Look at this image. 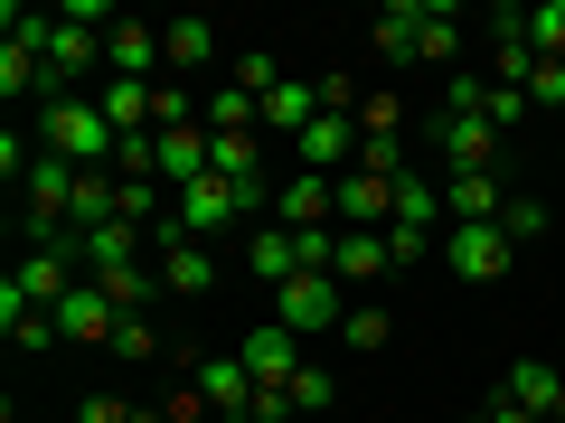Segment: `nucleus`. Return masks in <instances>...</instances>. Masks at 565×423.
Instances as JSON below:
<instances>
[{
  "instance_id": "nucleus-1",
  "label": "nucleus",
  "mask_w": 565,
  "mask_h": 423,
  "mask_svg": "<svg viewBox=\"0 0 565 423\" xmlns=\"http://www.w3.org/2000/svg\"><path fill=\"white\" fill-rule=\"evenodd\" d=\"M39 141L57 151V161H76V170H114V151H122V132L104 122V104H95V95L39 104Z\"/></svg>"
},
{
  "instance_id": "nucleus-2",
  "label": "nucleus",
  "mask_w": 565,
  "mask_h": 423,
  "mask_svg": "<svg viewBox=\"0 0 565 423\" xmlns=\"http://www.w3.org/2000/svg\"><path fill=\"white\" fill-rule=\"evenodd\" d=\"M255 207H264V188H245V180H217V170H207L199 188H180V198H170V236L207 245V236H226V226H245Z\"/></svg>"
},
{
  "instance_id": "nucleus-3",
  "label": "nucleus",
  "mask_w": 565,
  "mask_h": 423,
  "mask_svg": "<svg viewBox=\"0 0 565 423\" xmlns=\"http://www.w3.org/2000/svg\"><path fill=\"white\" fill-rule=\"evenodd\" d=\"M274 321L292 329V339H311V329H340L349 321V282L340 273H292L274 292Z\"/></svg>"
},
{
  "instance_id": "nucleus-4",
  "label": "nucleus",
  "mask_w": 565,
  "mask_h": 423,
  "mask_svg": "<svg viewBox=\"0 0 565 423\" xmlns=\"http://www.w3.org/2000/svg\"><path fill=\"white\" fill-rule=\"evenodd\" d=\"M444 263L462 282H500L509 263H519V245H509V226H452L444 236Z\"/></svg>"
},
{
  "instance_id": "nucleus-5",
  "label": "nucleus",
  "mask_w": 565,
  "mask_h": 423,
  "mask_svg": "<svg viewBox=\"0 0 565 423\" xmlns=\"http://www.w3.org/2000/svg\"><path fill=\"white\" fill-rule=\"evenodd\" d=\"M236 358H245V377H255V386H274V395H292V377H302V339H292L282 321L245 329V348H236Z\"/></svg>"
},
{
  "instance_id": "nucleus-6",
  "label": "nucleus",
  "mask_w": 565,
  "mask_h": 423,
  "mask_svg": "<svg viewBox=\"0 0 565 423\" xmlns=\"http://www.w3.org/2000/svg\"><path fill=\"white\" fill-rule=\"evenodd\" d=\"M274 226H292V236H311V226H340V180H321V170L282 180V188H274Z\"/></svg>"
},
{
  "instance_id": "nucleus-7",
  "label": "nucleus",
  "mask_w": 565,
  "mask_h": 423,
  "mask_svg": "<svg viewBox=\"0 0 565 423\" xmlns=\"http://www.w3.org/2000/svg\"><path fill=\"white\" fill-rule=\"evenodd\" d=\"M114 329H122V311H114V292L104 282H76L57 302V339H85V348H114Z\"/></svg>"
},
{
  "instance_id": "nucleus-8",
  "label": "nucleus",
  "mask_w": 565,
  "mask_h": 423,
  "mask_svg": "<svg viewBox=\"0 0 565 423\" xmlns=\"http://www.w3.org/2000/svg\"><path fill=\"white\" fill-rule=\"evenodd\" d=\"M424 29H434V0H386L377 29H367V47H377L386 66H405V57H424Z\"/></svg>"
},
{
  "instance_id": "nucleus-9",
  "label": "nucleus",
  "mask_w": 565,
  "mask_h": 423,
  "mask_svg": "<svg viewBox=\"0 0 565 423\" xmlns=\"http://www.w3.org/2000/svg\"><path fill=\"white\" fill-rule=\"evenodd\" d=\"M104 76H141V85H161V76H170V57H161V29L114 20V39H104Z\"/></svg>"
},
{
  "instance_id": "nucleus-10",
  "label": "nucleus",
  "mask_w": 565,
  "mask_h": 423,
  "mask_svg": "<svg viewBox=\"0 0 565 423\" xmlns=\"http://www.w3.org/2000/svg\"><path fill=\"white\" fill-rule=\"evenodd\" d=\"M500 170H444V217L452 226H500Z\"/></svg>"
},
{
  "instance_id": "nucleus-11",
  "label": "nucleus",
  "mask_w": 565,
  "mask_h": 423,
  "mask_svg": "<svg viewBox=\"0 0 565 423\" xmlns=\"http://www.w3.org/2000/svg\"><path fill=\"white\" fill-rule=\"evenodd\" d=\"M444 161L452 170H500V122L471 104V113H444Z\"/></svg>"
},
{
  "instance_id": "nucleus-12",
  "label": "nucleus",
  "mask_w": 565,
  "mask_h": 423,
  "mask_svg": "<svg viewBox=\"0 0 565 423\" xmlns=\"http://www.w3.org/2000/svg\"><path fill=\"white\" fill-rule=\"evenodd\" d=\"M500 395L519 404V414H537V423H556V414H565V377H556L546 358H519V367L500 377Z\"/></svg>"
},
{
  "instance_id": "nucleus-13",
  "label": "nucleus",
  "mask_w": 565,
  "mask_h": 423,
  "mask_svg": "<svg viewBox=\"0 0 565 423\" xmlns=\"http://www.w3.org/2000/svg\"><path fill=\"white\" fill-rule=\"evenodd\" d=\"M340 226H396V180L386 170H349L340 180Z\"/></svg>"
},
{
  "instance_id": "nucleus-14",
  "label": "nucleus",
  "mask_w": 565,
  "mask_h": 423,
  "mask_svg": "<svg viewBox=\"0 0 565 423\" xmlns=\"http://www.w3.org/2000/svg\"><path fill=\"white\" fill-rule=\"evenodd\" d=\"M245 273H264V282H274V292H282V282L302 273V236H292V226H274V217H264L255 236H245Z\"/></svg>"
},
{
  "instance_id": "nucleus-15",
  "label": "nucleus",
  "mask_w": 565,
  "mask_h": 423,
  "mask_svg": "<svg viewBox=\"0 0 565 423\" xmlns=\"http://www.w3.org/2000/svg\"><path fill=\"white\" fill-rule=\"evenodd\" d=\"M330 273H340V282H377V273H396V254H386V226H340V254H330Z\"/></svg>"
},
{
  "instance_id": "nucleus-16",
  "label": "nucleus",
  "mask_w": 565,
  "mask_h": 423,
  "mask_svg": "<svg viewBox=\"0 0 565 423\" xmlns=\"http://www.w3.org/2000/svg\"><path fill=\"white\" fill-rule=\"evenodd\" d=\"M189 386H199L217 414H245V404H255V377H245V358H199V367H189Z\"/></svg>"
},
{
  "instance_id": "nucleus-17",
  "label": "nucleus",
  "mask_w": 565,
  "mask_h": 423,
  "mask_svg": "<svg viewBox=\"0 0 565 423\" xmlns=\"http://www.w3.org/2000/svg\"><path fill=\"white\" fill-rule=\"evenodd\" d=\"M95 104H104V122H114V132H151V85H141V76H104Z\"/></svg>"
},
{
  "instance_id": "nucleus-18",
  "label": "nucleus",
  "mask_w": 565,
  "mask_h": 423,
  "mask_svg": "<svg viewBox=\"0 0 565 423\" xmlns=\"http://www.w3.org/2000/svg\"><path fill=\"white\" fill-rule=\"evenodd\" d=\"M396 226H424V236H452V217H444V180H405V170H396Z\"/></svg>"
},
{
  "instance_id": "nucleus-19",
  "label": "nucleus",
  "mask_w": 565,
  "mask_h": 423,
  "mask_svg": "<svg viewBox=\"0 0 565 423\" xmlns=\"http://www.w3.org/2000/svg\"><path fill=\"white\" fill-rule=\"evenodd\" d=\"M161 57H170V76L207 66V57H217V20H170V29H161Z\"/></svg>"
},
{
  "instance_id": "nucleus-20",
  "label": "nucleus",
  "mask_w": 565,
  "mask_h": 423,
  "mask_svg": "<svg viewBox=\"0 0 565 423\" xmlns=\"http://www.w3.org/2000/svg\"><path fill=\"white\" fill-rule=\"evenodd\" d=\"M207 170H217V180H245V188H264L255 132H207Z\"/></svg>"
},
{
  "instance_id": "nucleus-21",
  "label": "nucleus",
  "mask_w": 565,
  "mask_h": 423,
  "mask_svg": "<svg viewBox=\"0 0 565 423\" xmlns=\"http://www.w3.org/2000/svg\"><path fill=\"white\" fill-rule=\"evenodd\" d=\"M161 282H170V292H180V302H199L207 282H217V254H207V245H170V263H161Z\"/></svg>"
},
{
  "instance_id": "nucleus-22",
  "label": "nucleus",
  "mask_w": 565,
  "mask_h": 423,
  "mask_svg": "<svg viewBox=\"0 0 565 423\" xmlns=\"http://www.w3.org/2000/svg\"><path fill=\"white\" fill-rule=\"evenodd\" d=\"M207 132H255V122H264V104L255 95H245V85H217V95H207Z\"/></svg>"
},
{
  "instance_id": "nucleus-23",
  "label": "nucleus",
  "mask_w": 565,
  "mask_h": 423,
  "mask_svg": "<svg viewBox=\"0 0 565 423\" xmlns=\"http://www.w3.org/2000/svg\"><path fill=\"white\" fill-rule=\"evenodd\" d=\"M0 95H10V104H20V95H39V104H47V66L29 57V47H0Z\"/></svg>"
},
{
  "instance_id": "nucleus-24",
  "label": "nucleus",
  "mask_w": 565,
  "mask_h": 423,
  "mask_svg": "<svg viewBox=\"0 0 565 423\" xmlns=\"http://www.w3.org/2000/svg\"><path fill=\"white\" fill-rule=\"evenodd\" d=\"M104 292H114V311L122 321H132V311H151V273H141V263H122V273H95Z\"/></svg>"
},
{
  "instance_id": "nucleus-25",
  "label": "nucleus",
  "mask_w": 565,
  "mask_h": 423,
  "mask_svg": "<svg viewBox=\"0 0 565 423\" xmlns=\"http://www.w3.org/2000/svg\"><path fill=\"white\" fill-rule=\"evenodd\" d=\"M527 47H537V57H565V0H537V10H527Z\"/></svg>"
},
{
  "instance_id": "nucleus-26",
  "label": "nucleus",
  "mask_w": 565,
  "mask_h": 423,
  "mask_svg": "<svg viewBox=\"0 0 565 423\" xmlns=\"http://www.w3.org/2000/svg\"><path fill=\"white\" fill-rule=\"evenodd\" d=\"M226 85H245V95L264 104V95H274V85H282V66L264 57V47H236V76H226Z\"/></svg>"
},
{
  "instance_id": "nucleus-27",
  "label": "nucleus",
  "mask_w": 565,
  "mask_h": 423,
  "mask_svg": "<svg viewBox=\"0 0 565 423\" xmlns=\"http://www.w3.org/2000/svg\"><path fill=\"white\" fill-rule=\"evenodd\" d=\"M386 329H396V321H386L377 302H349V321H340V339H349V348H386Z\"/></svg>"
},
{
  "instance_id": "nucleus-28",
  "label": "nucleus",
  "mask_w": 565,
  "mask_h": 423,
  "mask_svg": "<svg viewBox=\"0 0 565 423\" xmlns=\"http://www.w3.org/2000/svg\"><path fill=\"white\" fill-rule=\"evenodd\" d=\"M114 358H161V329H151V311H132V321L114 329Z\"/></svg>"
},
{
  "instance_id": "nucleus-29",
  "label": "nucleus",
  "mask_w": 565,
  "mask_h": 423,
  "mask_svg": "<svg viewBox=\"0 0 565 423\" xmlns=\"http://www.w3.org/2000/svg\"><path fill=\"white\" fill-rule=\"evenodd\" d=\"M500 226H509V245H537V236H546V207H537V198H509Z\"/></svg>"
},
{
  "instance_id": "nucleus-30",
  "label": "nucleus",
  "mask_w": 565,
  "mask_h": 423,
  "mask_svg": "<svg viewBox=\"0 0 565 423\" xmlns=\"http://www.w3.org/2000/svg\"><path fill=\"white\" fill-rule=\"evenodd\" d=\"M434 245H444V236H424V226H386V254H396V273H405V263H424Z\"/></svg>"
},
{
  "instance_id": "nucleus-31",
  "label": "nucleus",
  "mask_w": 565,
  "mask_h": 423,
  "mask_svg": "<svg viewBox=\"0 0 565 423\" xmlns=\"http://www.w3.org/2000/svg\"><path fill=\"white\" fill-rule=\"evenodd\" d=\"M527 104H565V57H537V76H527Z\"/></svg>"
},
{
  "instance_id": "nucleus-32",
  "label": "nucleus",
  "mask_w": 565,
  "mask_h": 423,
  "mask_svg": "<svg viewBox=\"0 0 565 423\" xmlns=\"http://www.w3.org/2000/svg\"><path fill=\"white\" fill-rule=\"evenodd\" d=\"M340 395V386H330V367H302V377H292V414H302V404H330Z\"/></svg>"
},
{
  "instance_id": "nucleus-33",
  "label": "nucleus",
  "mask_w": 565,
  "mask_h": 423,
  "mask_svg": "<svg viewBox=\"0 0 565 423\" xmlns=\"http://www.w3.org/2000/svg\"><path fill=\"white\" fill-rule=\"evenodd\" d=\"M481 113H490V122H500V132H509V122L527 113V95H509V85H490V95H481Z\"/></svg>"
},
{
  "instance_id": "nucleus-34",
  "label": "nucleus",
  "mask_w": 565,
  "mask_h": 423,
  "mask_svg": "<svg viewBox=\"0 0 565 423\" xmlns=\"http://www.w3.org/2000/svg\"><path fill=\"white\" fill-rule=\"evenodd\" d=\"M76 423H132V404H122V395H85Z\"/></svg>"
},
{
  "instance_id": "nucleus-35",
  "label": "nucleus",
  "mask_w": 565,
  "mask_h": 423,
  "mask_svg": "<svg viewBox=\"0 0 565 423\" xmlns=\"http://www.w3.org/2000/svg\"><path fill=\"white\" fill-rule=\"evenodd\" d=\"M490 423H537V414H519V404H509V395H500V404H490Z\"/></svg>"
},
{
  "instance_id": "nucleus-36",
  "label": "nucleus",
  "mask_w": 565,
  "mask_h": 423,
  "mask_svg": "<svg viewBox=\"0 0 565 423\" xmlns=\"http://www.w3.org/2000/svg\"><path fill=\"white\" fill-rule=\"evenodd\" d=\"M132 423H170V414H161V404H132Z\"/></svg>"
},
{
  "instance_id": "nucleus-37",
  "label": "nucleus",
  "mask_w": 565,
  "mask_h": 423,
  "mask_svg": "<svg viewBox=\"0 0 565 423\" xmlns=\"http://www.w3.org/2000/svg\"><path fill=\"white\" fill-rule=\"evenodd\" d=\"M471 423H490V414H471Z\"/></svg>"
},
{
  "instance_id": "nucleus-38",
  "label": "nucleus",
  "mask_w": 565,
  "mask_h": 423,
  "mask_svg": "<svg viewBox=\"0 0 565 423\" xmlns=\"http://www.w3.org/2000/svg\"><path fill=\"white\" fill-rule=\"evenodd\" d=\"M556 423H565V414H556Z\"/></svg>"
}]
</instances>
